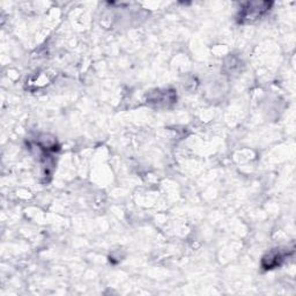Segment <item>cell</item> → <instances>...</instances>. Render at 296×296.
I'll use <instances>...</instances> for the list:
<instances>
[{"instance_id":"obj_1","label":"cell","mask_w":296,"mask_h":296,"mask_svg":"<svg viewBox=\"0 0 296 296\" xmlns=\"http://www.w3.org/2000/svg\"><path fill=\"white\" fill-rule=\"evenodd\" d=\"M270 7L268 3H249L245 5V7L241 13V19L243 20H255L258 17H260L264 12H266Z\"/></svg>"},{"instance_id":"obj_2","label":"cell","mask_w":296,"mask_h":296,"mask_svg":"<svg viewBox=\"0 0 296 296\" xmlns=\"http://www.w3.org/2000/svg\"><path fill=\"white\" fill-rule=\"evenodd\" d=\"M283 258H285V255H282L279 250L278 251H272L271 254H268L265 258L263 259L264 262H267V264H263L265 268H273L275 266H279L280 263L282 262Z\"/></svg>"}]
</instances>
